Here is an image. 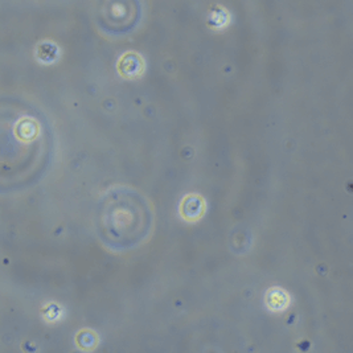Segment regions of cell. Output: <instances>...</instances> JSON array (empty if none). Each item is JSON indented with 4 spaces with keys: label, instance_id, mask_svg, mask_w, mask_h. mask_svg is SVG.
I'll use <instances>...</instances> for the list:
<instances>
[{
    "label": "cell",
    "instance_id": "cell-1",
    "mask_svg": "<svg viewBox=\"0 0 353 353\" xmlns=\"http://www.w3.org/2000/svg\"><path fill=\"white\" fill-rule=\"evenodd\" d=\"M195 197L196 196H193V195H191V196H188V197L185 198V200H183V201H185L187 204L188 205H191V209L189 208H185V209H183V216L185 217L187 220L189 218V216H192L191 217V221H193V220H196L197 217H200L201 216V212H202V201L198 198L197 200V202L195 204V207H193V201H195Z\"/></svg>",
    "mask_w": 353,
    "mask_h": 353
}]
</instances>
